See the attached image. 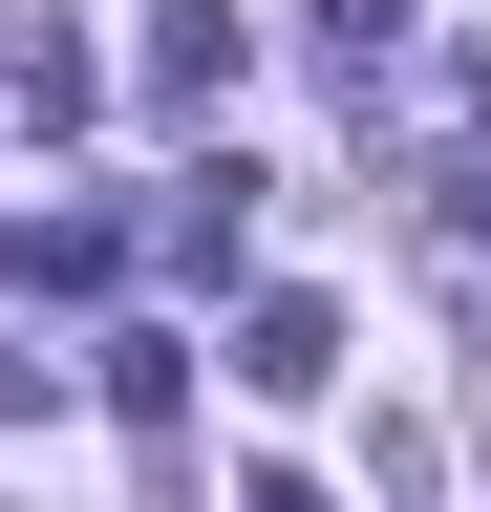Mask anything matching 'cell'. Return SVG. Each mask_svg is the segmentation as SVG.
I'll use <instances>...</instances> for the list:
<instances>
[{
	"label": "cell",
	"instance_id": "cell-2",
	"mask_svg": "<svg viewBox=\"0 0 491 512\" xmlns=\"http://www.w3.org/2000/svg\"><path fill=\"white\" fill-rule=\"evenodd\" d=\"M235 384H257V406H321L342 384V299H257L235 320Z\"/></svg>",
	"mask_w": 491,
	"mask_h": 512
},
{
	"label": "cell",
	"instance_id": "cell-7",
	"mask_svg": "<svg viewBox=\"0 0 491 512\" xmlns=\"http://www.w3.org/2000/svg\"><path fill=\"white\" fill-rule=\"evenodd\" d=\"M43 406H65V363H43V342H0V427H43Z\"/></svg>",
	"mask_w": 491,
	"mask_h": 512
},
{
	"label": "cell",
	"instance_id": "cell-5",
	"mask_svg": "<svg viewBox=\"0 0 491 512\" xmlns=\"http://www.w3.org/2000/svg\"><path fill=\"white\" fill-rule=\"evenodd\" d=\"M107 256H129L107 214H22V278H65V299H107Z\"/></svg>",
	"mask_w": 491,
	"mask_h": 512
},
{
	"label": "cell",
	"instance_id": "cell-6",
	"mask_svg": "<svg viewBox=\"0 0 491 512\" xmlns=\"http://www.w3.org/2000/svg\"><path fill=\"white\" fill-rule=\"evenodd\" d=\"M299 22H321V43L363 64V86H385V64H406V22H427V0H299Z\"/></svg>",
	"mask_w": 491,
	"mask_h": 512
},
{
	"label": "cell",
	"instance_id": "cell-4",
	"mask_svg": "<svg viewBox=\"0 0 491 512\" xmlns=\"http://www.w3.org/2000/svg\"><path fill=\"white\" fill-rule=\"evenodd\" d=\"M235 235H257V171H235V150H214L193 192H171V256H193V278H235Z\"/></svg>",
	"mask_w": 491,
	"mask_h": 512
},
{
	"label": "cell",
	"instance_id": "cell-1",
	"mask_svg": "<svg viewBox=\"0 0 491 512\" xmlns=\"http://www.w3.org/2000/svg\"><path fill=\"white\" fill-rule=\"evenodd\" d=\"M0 107H22V128H86L107 107V64L65 43V0H0Z\"/></svg>",
	"mask_w": 491,
	"mask_h": 512
},
{
	"label": "cell",
	"instance_id": "cell-8",
	"mask_svg": "<svg viewBox=\"0 0 491 512\" xmlns=\"http://www.w3.org/2000/svg\"><path fill=\"white\" fill-rule=\"evenodd\" d=\"M235 512H321V491H299V470H257V491H235Z\"/></svg>",
	"mask_w": 491,
	"mask_h": 512
},
{
	"label": "cell",
	"instance_id": "cell-3",
	"mask_svg": "<svg viewBox=\"0 0 491 512\" xmlns=\"http://www.w3.org/2000/svg\"><path fill=\"white\" fill-rule=\"evenodd\" d=\"M235 64H257V22H235V0H150V107H214Z\"/></svg>",
	"mask_w": 491,
	"mask_h": 512
}]
</instances>
